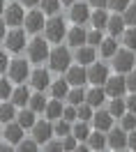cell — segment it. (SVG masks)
<instances>
[{"mask_svg": "<svg viewBox=\"0 0 136 152\" xmlns=\"http://www.w3.org/2000/svg\"><path fill=\"white\" fill-rule=\"evenodd\" d=\"M65 35H67V23H65V19L58 16V14H53V16L44 23V37L49 39V42H53V44H58V42H62Z\"/></svg>", "mask_w": 136, "mask_h": 152, "instance_id": "cell-1", "label": "cell"}, {"mask_svg": "<svg viewBox=\"0 0 136 152\" xmlns=\"http://www.w3.org/2000/svg\"><path fill=\"white\" fill-rule=\"evenodd\" d=\"M46 60H49V67L53 72L62 74V72L72 65V53H69V48H65V46H56L53 51H49V58H46Z\"/></svg>", "mask_w": 136, "mask_h": 152, "instance_id": "cell-2", "label": "cell"}, {"mask_svg": "<svg viewBox=\"0 0 136 152\" xmlns=\"http://www.w3.org/2000/svg\"><path fill=\"white\" fill-rule=\"evenodd\" d=\"M136 67V56L132 48H118L116 56H113V69H116L118 74H127V72H132Z\"/></svg>", "mask_w": 136, "mask_h": 152, "instance_id": "cell-3", "label": "cell"}, {"mask_svg": "<svg viewBox=\"0 0 136 152\" xmlns=\"http://www.w3.org/2000/svg\"><path fill=\"white\" fill-rule=\"evenodd\" d=\"M46 58H49V39L35 37L28 44V60L30 62H44Z\"/></svg>", "mask_w": 136, "mask_h": 152, "instance_id": "cell-4", "label": "cell"}, {"mask_svg": "<svg viewBox=\"0 0 136 152\" xmlns=\"http://www.w3.org/2000/svg\"><path fill=\"white\" fill-rule=\"evenodd\" d=\"M7 76H10L12 83H26L28 76H30V65L26 60L16 58V60H12L10 65H7Z\"/></svg>", "mask_w": 136, "mask_h": 152, "instance_id": "cell-5", "label": "cell"}, {"mask_svg": "<svg viewBox=\"0 0 136 152\" xmlns=\"http://www.w3.org/2000/svg\"><path fill=\"white\" fill-rule=\"evenodd\" d=\"M5 48L10 51V53H21L23 48H26V30L21 28H12L7 35H5Z\"/></svg>", "mask_w": 136, "mask_h": 152, "instance_id": "cell-6", "label": "cell"}, {"mask_svg": "<svg viewBox=\"0 0 136 152\" xmlns=\"http://www.w3.org/2000/svg\"><path fill=\"white\" fill-rule=\"evenodd\" d=\"M88 74V83H92V86H104L108 78V67L104 62H90L86 69Z\"/></svg>", "mask_w": 136, "mask_h": 152, "instance_id": "cell-7", "label": "cell"}, {"mask_svg": "<svg viewBox=\"0 0 136 152\" xmlns=\"http://www.w3.org/2000/svg\"><path fill=\"white\" fill-rule=\"evenodd\" d=\"M2 19L10 28H21L23 26V19H26V12L21 5H7L5 12H2Z\"/></svg>", "mask_w": 136, "mask_h": 152, "instance_id": "cell-8", "label": "cell"}, {"mask_svg": "<svg viewBox=\"0 0 136 152\" xmlns=\"http://www.w3.org/2000/svg\"><path fill=\"white\" fill-rule=\"evenodd\" d=\"M46 14L42 10H32L26 14V19H23V26H26V32H39V30H44V23H46V19H44Z\"/></svg>", "mask_w": 136, "mask_h": 152, "instance_id": "cell-9", "label": "cell"}, {"mask_svg": "<svg viewBox=\"0 0 136 152\" xmlns=\"http://www.w3.org/2000/svg\"><path fill=\"white\" fill-rule=\"evenodd\" d=\"M69 19H72L74 26H86L88 21H90V5H86V2L69 5Z\"/></svg>", "mask_w": 136, "mask_h": 152, "instance_id": "cell-10", "label": "cell"}, {"mask_svg": "<svg viewBox=\"0 0 136 152\" xmlns=\"http://www.w3.org/2000/svg\"><path fill=\"white\" fill-rule=\"evenodd\" d=\"M104 92H106V97H122L127 92L125 76H108L104 83Z\"/></svg>", "mask_w": 136, "mask_h": 152, "instance_id": "cell-11", "label": "cell"}, {"mask_svg": "<svg viewBox=\"0 0 136 152\" xmlns=\"http://www.w3.org/2000/svg\"><path fill=\"white\" fill-rule=\"evenodd\" d=\"M32 138L39 145H44L49 138H53V124H51V120H42V122L32 124Z\"/></svg>", "mask_w": 136, "mask_h": 152, "instance_id": "cell-12", "label": "cell"}, {"mask_svg": "<svg viewBox=\"0 0 136 152\" xmlns=\"http://www.w3.org/2000/svg\"><path fill=\"white\" fill-rule=\"evenodd\" d=\"M106 148L111 150H125L127 148V132L122 127H118V129H108V136H106Z\"/></svg>", "mask_w": 136, "mask_h": 152, "instance_id": "cell-13", "label": "cell"}, {"mask_svg": "<svg viewBox=\"0 0 136 152\" xmlns=\"http://www.w3.org/2000/svg\"><path fill=\"white\" fill-rule=\"evenodd\" d=\"M65 78H67L69 86H83V83H88V74L83 69V65H69L65 69Z\"/></svg>", "mask_w": 136, "mask_h": 152, "instance_id": "cell-14", "label": "cell"}, {"mask_svg": "<svg viewBox=\"0 0 136 152\" xmlns=\"http://www.w3.org/2000/svg\"><path fill=\"white\" fill-rule=\"evenodd\" d=\"M113 115L108 113V111H97V113H92V129H99V132H108L111 127H113Z\"/></svg>", "mask_w": 136, "mask_h": 152, "instance_id": "cell-15", "label": "cell"}, {"mask_svg": "<svg viewBox=\"0 0 136 152\" xmlns=\"http://www.w3.org/2000/svg\"><path fill=\"white\" fill-rule=\"evenodd\" d=\"M2 138L7 143H12V145H16V143L23 138V127H21L16 120H12V122L5 124V129H2Z\"/></svg>", "mask_w": 136, "mask_h": 152, "instance_id": "cell-16", "label": "cell"}, {"mask_svg": "<svg viewBox=\"0 0 136 152\" xmlns=\"http://www.w3.org/2000/svg\"><path fill=\"white\" fill-rule=\"evenodd\" d=\"M30 86L35 88V90H46V88L51 86V76H49V72L46 69H35V72H30Z\"/></svg>", "mask_w": 136, "mask_h": 152, "instance_id": "cell-17", "label": "cell"}, {"mask_svg": "<svg viewBox=\"0 0 136 152\" xmlns=\"http://www.w3.org/2000/svg\"><path fill=\"white\" fill-rule=\"evenodd\" d=\"M74 58H76L78 65L88 67L90 62H95V58H97V53H95V46H90V44H83V46H76V53H74Z\"/></svg>", "mask_w": 136, "mask_h": 152, "instance_id": "cell-18", "label": "cell"}, {"mask_svg": "<svg viewBox=\"0 0 136 152\" xmlns=\"http://www.w3.org/2000/svg\"><path fill=\"white\" fill-rule=\"evenodd\" d=\"M125 19H122V14L116 12V14H111L108 16V23H106V30L111 32V37H118V35H122L125 32Z\"/></svg>", "mask_w": 136, "mask_h": 152, "instance_id": "cell-19", "label": "cell"}, {"mask_svg": "<svg viewBox=\"0 0 136 152\" xmlns=\"http://www.w3.org/2000/svg\"><path fill=\"white\" fill-rule=\"evenodd\" d=\"M65 37H67V44H69V46L76 48V46H83V44H86L88 32L83 30V26H74L72 30H67V35H65Z\"/></svg>", "mask_w": 136, "mask_h": 152, "instance_id": "cell-20", "label": "cell"}, {"mask_svg": "<svg viewBox=\"0 0 136 152\" xmlns=\"http://www.w3.org/2000/svg\"><path fill=\"white\" fill-rule=\"evenodd\" d=\"M90 132H92L90 122H83V120H74V122H72V136H74L76 141H88Z\"/></svg>", "mask_w": 136, "mask_h": 152, "instance_id": "cell-21", "label": "cell"}, {"mask_svg": "<svg viewBox=\"0 0 136 152\" xmlns=\"http://www.w3.org/2000/svg\"><path fill=\"white\" fill-rule=\"evenodd\" d=\"M28 99H30V90L26 86H19L16 90H12V95H10V102L16 108H23V106L28 104Z\"/></svg>", "mask_w": 136, "mask_h": 152, "instance_id": "cell-22", "label": "cell"}, {"mask_svg": "<svg viewBox=\"0 0 136 152\" xmlns=\"http://www.w3.org/2000/svg\"><path fill=\"white\" fill-rule=\"evenodd\" d=\"M104 99H106V92H104V88H99V86H95L92 90L86 92V102L92 106V108H99V106L104 104Z\"/></svg>", "mask_w": 136, "mask_h": 152, "instance_id": "cell-23", "label": "cell"}, {"mask_svg": "<svg viewBox=\"0 0 136 152\" xmlns=\"http://www.w3.org/2000/svg\"><path fill=\"white\" fill-rule=\"evenodd\" d=\"M44 113H46V120H58V118H62V99H51V102H46V108H44Z\"/></svg>", "mask_w": 136, "mask_h": 152, "instance_id": "cell-24", "label": "cell"}, {"mask_svg": "<svg viewBox=\"0 0 136 152\" xmlns=\"http://www.w3.org/2000/svg\"><path fill=\"white\" fill-rule=\"evenodd\" d=\"M35 115H37V113H35L32 108H26V106H23L19 113H16V122H19L23 129H32V124L37 122V120H35Z\"/></svg>", "mask_w": 136, "mask_h": 152, "instance_id": "cell-25", "label": "cell"}, {"mask_svg": "<svg viewBox=\"0 0 136 152\" xmlns=\"http://www.w3.org/2000/svg\"><path fill=\"white\" fill-rule=\"evenodd\" d=\"M88 148H90V150H104V148H106V136H104V132L92 129L90 136H88Z\"/></svg>", "mask_w": 136, "mask_h": 152, "instance_id": "cell-26", "label": "cell"}, {"mask_svg": "<svg viewBox=\"0 0 136 152\" xmlns=\"http://www.w3.org/2000/svg\"><path fill=\"white\" fill-rule=\"evenodd\" d=\"M12 120H16V106L5 99V102L0 104V122L7 124V122H12Z\"/></svg>", "mask_w": 136, "mask_h": 152, "instance_id": "cell-27", "label": "cell"}, {"mask_svg": "<svg viewBox=\"0 0 136 152\" xmlns=\"http://www.w3.org/2000/svg\"><path fill=\"white\" fill-rule=\"evenodd\" d=\"M90 23H92V28H106L108 23V14L104 12V7H95V12H90Z\"/></svg>", "mask_w": 136, "mask_h": 152, "instance_id": "cell-28", "label": "cell"}, {"mask_svg": "<svg viewBox=\"0 0 136 152\" xmlns=\"http://www.w3.org/2000/svg\"><path fill=\"white\" fill-rule=\"evenodd\" d=\"M51 95L56 97V99H65L69 92V83H67V78H58V81H53L51 83Z\"/></svg>", "mask_w": 136, "mask_h": 152, "instance_id": "cell-29", "label": "cell"}, {"mask_svg": "<svg viewBox=\"0 0 136 152\" xmlns=\"http://www.w3.org/2000/svg\"><path fill=\"white\" fill-rule=\"evenodd\" d=\"M118 51V42L116 37H108V39H102V44H99V53L102 58H113Z\"/></svg>", "mask_w": 136, "mask_h": 152, "instance_id": "cell-30", "label": "cell"}, {"mask_svg": "<svg viewBox=\"0 0 136 152\" xmlns=\"http://www.w3.org/2000/svg\"><path fill=\"white\" fill-rule=\"evenodd\" d=\"M65 99H67V102H69L72 106L83 104V102H86V90H83V86H74V90H69Z\"/></svg>", "mask_w": 136, "mask_h": 152, "instance_id": "cell-31", "label": "cell"}, {"mask_svg": "<svg viewBox=\"0 0 136 152\" xmlns=\"http://www.w3.org/2000/svg\"><path fill=\"white\" fill-rule=\"evenodd\" d=\"M28 108H32L35 113H44V108H46V99H44V95L42 92H35V95H30L28 99Z\"/></svg>", "mask_w": 136, "mask_h": 152, "instance_id": "cell-32", "label": "cell"}, {"mask_svg": "<svg viewBox=\"0 0 136 152\" xmlns=\"http://www.w3.org/2000/svg\"><path fill=\"white\" fill-rule=\"evenodd\" d=\"M108 113L113 118H120L122 113H127V104L122 97H111V106H108Z\"/></svg>", "mask_w": 136, "mask_h": 152, "instance_id": "cell-33", "label": "cell"}, {"mask_svg": "<svg viewBox=\"0 0 136 152\" xmlns=\"http://www.w3.org/2000/svg\"><path fill=\"white\" fill-rule=\"evenodd\" d=\"M53 136H67V134H72V122H67L65 118H58V120H53Z\"/></svg>", "mask_w": 136, "mask_h": 152, "instance_id": "cell-34", "label": "cell"}, {"mask_svg": "<svg viewBox=\"0 0 136 152\" xmlns=\"http://www.w3.org/2000/svg\"><path fill=\"white\" fill-rule=\"evenodd\" d=\"M92 113H95V108L88 104V102H83V104H78V106H76V120L90 122V120H92Z\"/></svg>", "mask_w": 136, "mask_h": 152, "instance_id": "cell-35", "label": "cell"}, {"mask_svg": "<svg viewBox=\"0 0 136 152\" xmlns=\"http://www.w3.org/2000/svg\"><path fill=\"white\" fill-rule=\"evenodd\" d=\"M39 7H42L44 14L53 16V14H58V10L62 7V2H60V0H39Z\"/></svg>", "mask_w": 136, "mask_h": 152, "instance_id": "cell-36", "label": "cell"}, {"mask_svg": "<svg viewBox=\"0 0 136 152\" xmlns=\"http://www.w3.org/2000/svg\"><path fill=\"white\" fill-rule=\"evenodd\" d=\"M122 42H125V46H127V48L136 51V26H129V28H125V32H122Z\"/></svg>", "mask_w": 136, "mask_h": 152, "instance_id": "cell-37", "label": "cell"}, {"mask_svg": "<svg viewBox=\"0 0 136 152\" xmlns=\"http://www.w3.org/2000/svg\"><path fill=\"white\" fill-rule=\"evenodd\" d=\"M14 148H16L19 152H32V150H39V143L35 141V138H26V136H23Z\"/></svg>", "mask_w": 136, "mask_h": 152, "instance_id": "cell-38", "label": "cell"}, {"mask_svg": "<svg viewBox=\"0 0 136 152\" xmlns=\"http://www.w3.org/2000/svg\"><path fill=\"white\" fill-rule=\"evenodd\" d=\"M120 127H122L125 132L136 129V113H122L120 115Z\"/></svg>", "mask_w": 136, "mask_h": 152, "instance_id": "cell-39", "label": "cell"}, {"mask_svg": "<svg viewBox=\"0 0 136 152\" xmlns=\"http://www.w3.org/2000/svg\"><path fill=\"white\" fill-rule=\"evenodd\" d=\"M120 14H122V19H125V26H136V5L129 2Z\"/></svg>", "mask_w": 136, "mask_h": 152, "instance_id": "cell-40", "label": "cell"}, {"mask_svg": "<svg viewBox=\"0 0 136 152\" xmlns=\"http://www.w3.org/2000/svg\"><path fill=\"white\" fill-rule=\"evenodd\" d=\"M102 30L99 28H95V30H90V32H88V37H86V44H90V46H99V44H102Z\"/></svg>", "mask_w": 136, "mask_h": 152, "instance_id": "cell-41", "label": "cell"}, {"mask_svg": "<svg viewBox=\"0 0 136 152\" xmlns=\"http://www.w3.org/2000/svg\"><path fill=\"white\" fill-rule=\"evenodd\" d=\"M12 81H7V78H0V99L5 102V99H10V95H12Z\"/></svg>", "mask_w": 136, "mask_h": 152, "instance_id": "cell-42", "label": "cell"}, {"mask_svg": "<svg viewBox=\"0 0 136 152\" xmlns=\"http://www.w3.org/2000/svg\"><path fill=\"white\" fill-rule=\"evenodd\" d=\"M60 141H62V150H76V148H78V141L74 138V136H72V134L62 136Z\"/></svg>", "mask_w": 136, "mask_h": 152, "instance_id": "cell-43", "label": "cell"}, {"mask_svg": "<svg viewBox=\"0 0 136 152\" xmlns=\"http://www.w3.org/2000/svg\"><path fill=\"white\" fill-rule=\"evenodd\" d=\"M62 118L67 120V122H74L76 120V106H62Z\"/></svg>", "mask_w": 136, "mask_h": 152, "instance_id": "cell-44", "label": "cell"}, {"mask_svg": "<svg viewBox=\"0 0 136 152\" xmlns=\"http://www.w3.org/2000/svg\"><path fill=\"white\" fill-rule=\"evenodd\" d=\"M129 2H132V0H108V2H106V7H111L113 12H122L127 5H129Z\"/></svg>", "mask_w": 136, "mask_h": 152, "instance_id": "cell-45", "label": "cell"}, {"mask_svg": "<svg viewBox=\"0 0 136 152\" xmlns=\"http://www.w3.org/2000/svg\"><path fill=\"white\" fill-rule=\"evenodd\" d=\"M125 81H127V90H132V92H136V67L132 69V72H127Z\"/></svg>", "mask_w": 136, "mask_h": 152, "instance_id": "cell-46", "label": "cell"}, {"mask_svg": "<svg viewBox=\"0 0 136 152\" xmlns=\"http://www.w3.org/2000/svg\"><path fill=\"white\" fill-rule=\"evenodd\" d=\"M44 150H51V152H58V150H62V141H46L44 143Z\"/></svg>", "mask_w": 136, "mask_h": 152, "instance_id": "cell-47", "label": "cell"}, {"mask_svg": "<svg viewBox=\"0 0 136 152\" xmlns=\"http://www.w3.org/2000/svg\"><path fill=\"white\" fill-rule=\"evenodd\" d=\"M125 104H127V111H129V113H136V92H132V95L127 97Z\"/></svg>", "mask_w": 136, "mask_h": 152, "instance_id": "cell-48", "label": "cell"}, {"mask_svg": "<svg viewBox=\"0 0 136 152\" xmlns=\"http://www.w3.org/2000/svg\"><path fill=\"white\" fill-rule=\"evenodd\" d=\"M7 65H10V60H7V53L0 48V74H5V72H7Z\"/></svg>", "mask_w": 136, "mask_h": 152, "instance_id": "cell-49", "label": "cell"}, {"mask_svg": "<svg viewBox=\"0 0 136 152\" xmlns=\"http://www.w3.org/2000/svg\"><path fill=\"white\" fill-rule=\"evenodd\" d=\"M127 148H132V150H136V129H132V132H127Z\"/></svg>", "mask_w": 136, "mask_h": 152, "instance_id": "cell-50", "label": "cell"}, {"mask_svg": "<svg viewBox=\"0 0 136 152\" xmlns=\"http://www.w3.org/2000/svg\"><path fill=\"white\" fill-rule=\"evenodd\" d=\"M106 2L108 0H90L88 5H90V7H104V10H106Z\"/></svg>", "mask_w": 136, "mask_h": 152, "instance_id": "cell-51", "label": "cell"}, {"mask_svg": "<svg viewBox=\"0 0 136 152\" xmlns=\"http://www.w3.org/2000/svg\"><path fill=\"white\" fill-rule=\"evenodd\" d=\"M5 35H7V23H5V19H0V42L5 39Z\"/></svg>", "mask_w": 136, "mask_h": 152, "instance_id": "cell-52", "label": "cell"}, {"mask_svg": "<svg viewBox=\"0 0 136 152\" xmlns=\"http://www.w3.org/2000/svg\"><path fill=\"white\" fill-rule=\"evenodd\" d=\"M21 5H26V7H37L39 0H21Z\"/></svg>", "mask_w": 136, "mask_h": 152, "instance_id": "cell-53", "label": "cell"}, {"mask_svg": "<svg viewBox=\"0 0 136 152\" xmlns=\"http://www.w3.org/2000/svg\"><path fill=\"white\" fill-rule=\"evenodd\" d=\"M60 2H62V5H74L76 0H60Z\"/></svg>", "mask_w": 136, "mask_h": 152, "instance_id": "cell-54", "label": "cell"}, {"mask_svg": "<svg viewBox=\"0 0 136 152\" xmlns=\"http://www.w3.org/2000/svg\"><path fill=\"white\" fill-rule=\"evenodd\" d=\"M5 7H7V5H5V0H0V14L5 12Z\"/></svg>", "mask_w": 136, "mask_h": 152, "instance_id": "cell-55", "label": "cell"}, {"mask_svg": "<svg viewBox=\"0 0 136 152\" xmlns=\"http://www.w3.org/2000/svg\"><path fill=\"white\" fill-rule=\"evenodd\" d=\"M0 138H2V129H0Z\"/></svg>", "mask_w": 136, "mask_h": 152, "instance_id": "cell-56", "label": "cell"}, {"mask_svg": "<svg viewBox=\"0 0 136 152\" xmlns=\"http://www.w3.org/2000/svg\"><path fill=\"white\" fill-rule=\"evenodd\" d=\"M134 2H136V0H134Z\"/></svg>", "mask_w": 136, "mask_h": 152, "instance_id": "cell-57", "label": "cell"}]
</instances>
